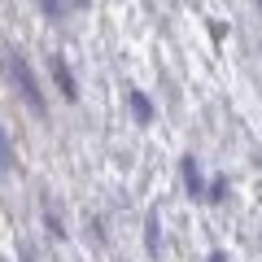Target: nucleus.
Wrapping results in <instances>:
<instances>
[{"label":"nucleus","mask_w":262,"mask_h":262,"mask_svg":"<svg viewBox=\"0 0 262 262\" xmlns=\"http://www.w3.org/2000/svg\"><path fill=\"white\" fill-rule=\"evenodd\" d=\"M9 158H13V149H9V140H5V131H0V175L9 170Z\"/></svg>","instance_id":"2"},{"label":"nucleus","mask_w":262,"mask_h":262,"mask_svg":"<svg viewBox=\"0 0 262 262\" xmlns=\"http://www.w3.org/2000/svg\"><path fill=\"white\" fill-rule=\"evenodd\" d=\"M13 70H18V83H22V92H27V101H31V105H35V110H39V105H44V101H39V92H35V79H31L27 61H13Z\"/></svg>","instance_id":"1"}]
</instances>
